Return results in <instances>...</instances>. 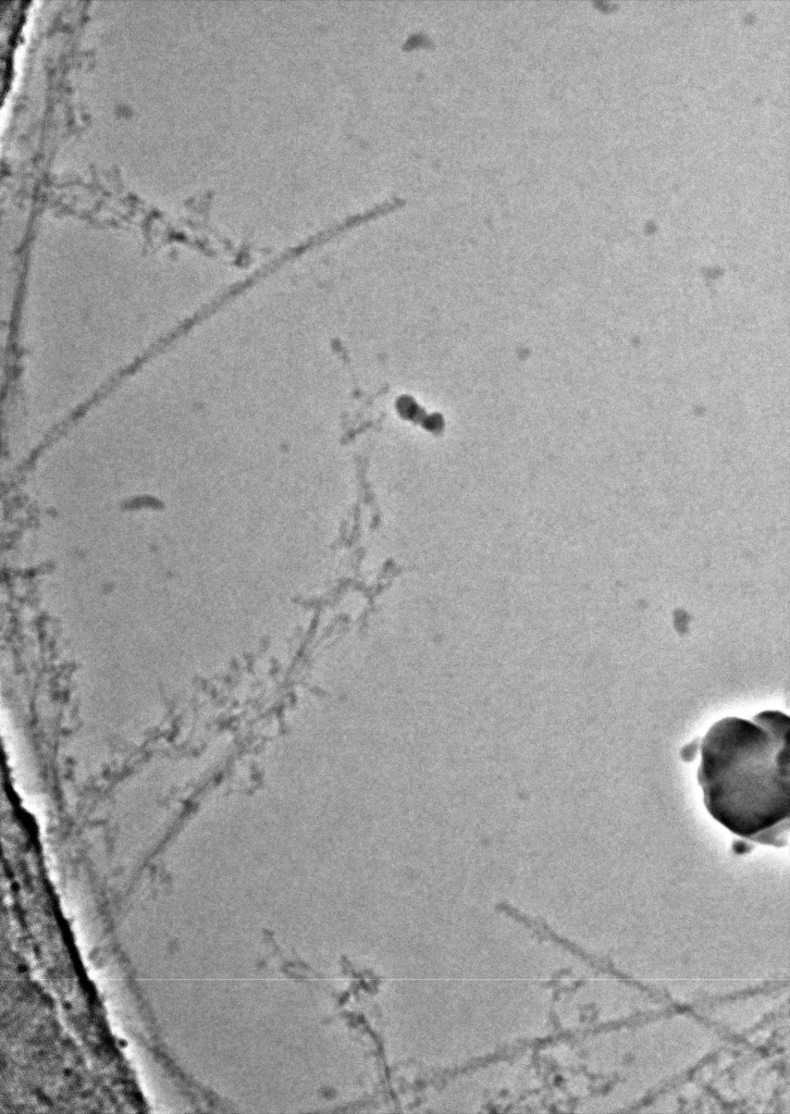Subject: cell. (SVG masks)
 I'll list each match as a JSON object with an SVG mask.
<instances>
[{"instance_id": "cell-1", "label": "cell", "mask_w": 790, "mask_h": 1114, "mask_svg": "<svg viewBox=\"0 0 790 1114\" xmlns=\"http://www.w3.org/2000/svg\"><path fill=\"white\" fill-rule=\"evenodd\" d=\"M790 718L765 710L751 720L724 718L701 742L698 781L711 816L761 844L789 839Z\"/></svg>"}]
</instances>
